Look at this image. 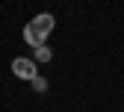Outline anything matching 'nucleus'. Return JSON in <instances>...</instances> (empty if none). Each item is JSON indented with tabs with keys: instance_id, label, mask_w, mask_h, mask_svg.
Wrapping results in <instances>:
<instances>
[{
	"instance_id": "20e7f679",
	"label": "nucleus",
	"mask_w": 124,
	"mask_h": 112,
	"mask_svg": "<svg viewBox=\"0 0 124 112\" xmlns=\"http://www.w3.org/2000/svg\"><path fill=\"white\" fill-rule=\"evenodd\" d=\"M33 89L36 91H47V80H44V77H36L33 80Z\"/></svg>"
},
{
	"instance_id": "7ed1b4c3",
	"label": "nucleus",
	"mask_w": 124,
	"mask_h": 112,
	"mask_svg": "<svg viewBox=\"0 0 124 112\" xmlns=\"http://www.w3.org/2000/svg\"><path fill=\"white\" fill-rule=\"evenodd\" d=\"M33 59H36V62H50V59H53V50H50L47 44H41V47H36Z\"/></svg>"
},
{
	"instance_id": "f03ea898",
	"label": "nucleus",
	"mask_w": 124,
	"mask_h": 112,
	"mask_svg": "<svg viewBox=\"0 0 124 112\" xmlns=\"http://www.w3.org/2000/svg\"><path fill=\"white\" fill-rule=\"evenodd\" d=\"M12 74L18 80H27V83H33L39 77V62L36 59H27V56H15L12 59Z\"/></svg>"
},
{
	"instance_id": "f257e3e1",
	"label": "nucleus",
	"mask_w": 124,
	"mask_h": 112,
	"mask_svg": "<svg viewBox=\"0 0 124 112\" xmlns=\"http://www.w3.org/2000/svg\"><path fill=\"white\" fill-rule=\"evenodd\" d=\"M53 27H56V18H53V15L50 12H39L36 18L24 27V41L36 50V47H41L44 41H47V36L53 33Z\"/></svg>"
}]
</instances>
